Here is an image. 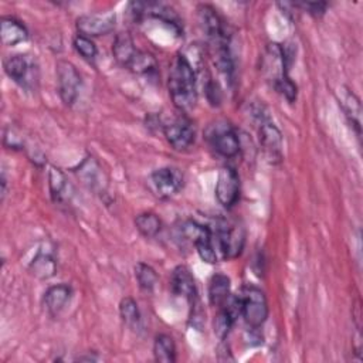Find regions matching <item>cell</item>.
I'll list each match as a JSON object with an SVG mask.
<instances>
[{
    "mask_svg": "<svg viewBox=\"0 0 363 363\" xmlns=\"http://www.w3.org/2000/svg\"><path fill=\"white\" fill-rule=\"evenodd\" d=\"M75 173L78 179L82 182V184L86 186L89 190H92L95 194L106 193V187H108L106 174L101 167V164L98 163V160L94 159L92 156L85 157L75 169Z\"/></svg>",
    "mask_w": 363,
    "mask_h": 363,
    "instance_id": "8fae6325",
    "label": "cell"
},
{
    "mask_svg": "<svg viewBox=\"0 0 363 363\" xmlns=\"http://www.w3.org/2000/svg\"><path fill=\"white\" fill-rule=\"evenodd\" d=\"M337 101L345 112L346 118L349 119L350 125L356 129V133L360 135L362 129V104L360 99L346 86H340L337 91Z\"/></svg>",
    "mask_w": 363,
    "mask_h": 363,
    "instance_id": "9a60e30c",
    "label": "cell"
},
{
    "mask_svg": "<svg viewBox=\"0 0 363 363\" xmlns=\"http://www.w3.org/2000/svg\"><path fill=\"white\" fill-rule=\"evenodd\" d=\"M153 354L157 362L173 363L176 362V345L170 335L160 333L155 337Z\"/></svg>",
    "mask_w": 363,
    "mask_h": 363,
    "instance_id": "603a6c76",
    "label": "cell"
},
{
    "mask_svg": "<svg viewBox=\"0 0 363 363\" xmlns=\"http://www.w3.org/2000/svg\"><path fill=\"white\" fill-rule=\"evenodd\" d=\"M72 45L75 48V51L86 61H94L96 58V54H98V50H96V45L95 43L89 38V37H85V35H75L74 37V41H72Z\"/></svg>",
    "mask_w": 363,
    "mask_h": 363,
    "instance_id": "f1b7e54d",
    "label": "cell"
},
{
    "mask_svg": "<svg viewBox=\"0 0 363 363\" xmlns=\"http://www.w3.org/2000/svg\"><path fill=\"white\" fill-rule=\"evenodd\" d=\"M258 139L261 147L271 160H279L282 157V135L279 129L267 118H259Z\"/></svg>",
    "mask_w": 363,
    "mask_h": 363,
    "instance_id": "4fadbf2b",
    "label": "cell"
},
{
    "mask_svg": "<svg viewBox=\"0 0 363 363\" xmlns=\"http://www.w3.org/2000/svg\"><path fill=\"white\" fill-rule=\"evenodd\" d=\"M230 296V278L224 274H214L208 282L210 303L213 306L221 308Z\"/></svg>",
    "mask_w": 363,
    "mask_h": 363,
    "instance_id": "7402d4cb",
    "label": "cell"
},
{
    "mask_svg": "<svg viewBox=\"0 0 363 363\" xmlns=\"http://www.w3.org/2000/svg\"><path fill=\"white\" fill-rule=\"evenodd\" d=\"M193 245L197 250L199 257L207 262V264H214L217 262V252L214 248V242H213V231L210 227L203 225L200 227L197 235L194 237Z\"/></svg>",
    "mask_w": 363,
    "mask_h": 363,
    "instance_id": "44dd1931",
    "label": "cell"
},
{
    "mask_svg": "<svg viewBox=\"0 0 363 363\" xmlns=\"http://www.w3.org/2000/svg\"><path fill=\"white\" fill-rule=\"evenodd\" d=\"M167 86L173 105L180 112H186L194 108L197 102L196 72L186 55L179 54L173 60L169 71Z\"/></svg>",
    "mask_w": 363,
    "mask_h": 363,
    "instance_id": "6da1fadb",
    "label": "cell"
},
{
    "mask_svg": "<svg viewBox=\"0 0 363 363\" xmlns=\"http://www.w3.org/2000/svg\"><path fill=\"white\" fill-rule=\"evenodd\" d=\"M135 225L143 237L152 238L159 234V231L162 228V221L155 213L146 211V213H140L136 216Z\"/></svg>",
    "mask_w": 363,
    "mask_h": 363,
    "instance_id": "d4e9b609",
    "label": "cell"
},
{
    "mask_svg": "<svg viewBox=\"0 0 363 363\" xmlns=\"http://www.w3.org/2000/svg\"><path fill=\"white\" fill-rule=\"evenodd\" d=\"M262 67L268 81H271L274 88L289 78L286 71V54L282 45L278 43H271L267 45Z\"/></svg>",
    "mask_w": 363,
    "mask_h": 363,
    "instance_id": "9c48e42d",
    "label": "cell"
},
{
    "mask_svg": "<svg viewBox=\"0 0 363 363\" xmlns=\"http://www.w3.org/2000/svg\"><path fill=\"white\" fill-rule=\"evenodd\" d=\"M119 315L122 322L130 328V329H139L140 328V311L138 308V303L133 298L126 296L119 303Z\"/></svg>",
    "mask_w": 363,
    "mask_h": 363,
    "instance_id": "cb8c5ba5",
    "label": "cell"
},
{
    "mask_svg": "<svg viewBox=\"0 0 363 363\" xmlns=\"http://www.w3.org/2000/svg\"><path fill=\"white\" fill-rule=\"evenodd\" d=\"M210 146L224 157H233L240 150V139L235 129L224 121L211 123L206 130Z\"/></svg>",
    "mask_w": 363,
    "mask_h": 363,
    "instance_id": "277c9868",
    "label": "cell"
},
{
    "mask_svg": "<svg viewBox=\"0 0 363 363\" xmlns=\"http://www.w3.org/2000/svg\"><path fill=\"white\" fill-rule=\"evenodd\" d=\"M235 319H237V318H235L225 306H221V308H220L218 313H217L216 318H214V323H213L214 333H216V336H217L220 340H224V339L228 336V333H230V330H231V328H233Z\"/></svg>",
    "mask_w": 363,
    "mask_h": 363,
    "instance_id": "83f0119b",
    "label": "cell"
},
{
    "mask_svg": "<svg viewBox=\"0 0 363 363\" xmlns=\"http://www.w3.org/2000/svg\"><path fill=\"white\" fill-rule=\"evenodd\" d=\"M170 286L174 295L186 298L189 302H194L197 296L196 282L191 271L186 265H177L170 277Z\"/></svg>",
    "mask_w": 363,
    "mask_h": 363,
    "instance_id": "5bb4252c",
    "label": "cell"
},
{
    "mask_svg": "<svg viewBox=\"0 0 363 363\" xmlns=\"http://www.w3.org/2000/svg\"><path fill=\"white\" fill-rule=\"evenodd\" d=\"M216 237L224 258L233 259L242 252L245 244V230L242 225L220 221L216 228Z\"/></svg>",
    "mask_w": 363,
    "mask_h": 363,
    "instance_id": "52a82bcc",
    "label": "cell"
},
{
    "mask_svg": "<svg viewBox=\"0 0 363 363\" xmlns=\"http://www.w3.org/2000/svg\"><path fill=\"white\" fill-rule=\"evenodd\" d=\"M57 74V91L61 101L71 106L77 101L81 89V75L77 67L65 60H60L55 65Z\"/></svg>",
    "mask_w": 363,
    "mask_h": 363,
    "instance_id": "5b68a950",
    "label": "cell"
},
{
    "mask_svg": "<svg viewBox=\"0 0 363 363\" xmlns=\"http://www.w3.org/2000/svg\"><path fill=\"white\" fill-rule=\"evenodd\" d=\"M112 52L115 60L125 68L130 64L133 57L138 52V48L133 43V38L130 37L129 33H119L116 34L113 44H112Z\"/></svg>",
    "mask_w": 363,
    "mask_h": 363,
    "instance_id": "ffe728a7",
    "label": "cell"
},
{
    "mask_svg": "<svg viewBox=\"0 0 363 363\" xmlns=\"http://www.w3.org/2000/svg\"><path fill=\"white\" fill-rule=\"evenodd\" d=\"M295 7H301L302 10H305L306 13L312 14V16H322L325 11H326V7L328 4L326 3H294Z\"/></svg>",
    "mask_w": 363,
    "mask_h": 363,
    "instance_id": "4dcf8cb0",
    "label": "cell"
},
{
    "mask_svg": "<svg viewBox=\"0 0 363 363\" xmlns=\"http://www.w3.org/2000/svg\"><path fill=\"white\" fill-rule=\"evenodd\" d=\"M6 74L23 89L35 92L40 84V68L34 55L16 54L4 61Z\"/></svg>",
    "mask_w": 363,
    "mask_h": 363,
    "instance_id": "7a4b0ae2",
    "label": "cell"
},
{
    "mask_svg": "<svg viewBox=\"0 0 363 363\" xmlns=\"http://www.w3.org/2000/svg\"><path fill=\"white\" fill-rule=\"evenodd\" d=\"M23 145H24L23 138L17 135L13 128H7L4 130V146L10 149H23Z\"/></svg>",
    "mask_w": 363,
    "mask_h": 363,
    "instance_id": "f546056e",
    "label": "cell"
},
{
    "mask_svg": "<svg viewBox=\"0 0 363 363\" xmlns=\"http://www.w3.org/2000/svg\"><path fill=\"white\" fill-rule=\"evenodd\" d=\"M48 187H50V194L54 203L57 204H64L69 201L71 197V184L67 180L65 174L62 170L58 167L51 166L48 172Z\"/></svg>",
    "mask_w": 363,
    "mask_h": 363,
    "instance_id": "ac0fdd59",
    "label": "cell"
},
{
    "mask_svg": "<svg viewBox=\"0 0 363 363\" xmlns=\"http://www.w3.org/2000/svg\"><path fill=\"white\" fill-rule=\"evenodd\" d=\"M72 295V289L67 284H58L50 286L44 294V305L51 316L58 315Z\"/></svg>",
    "mask_w": 363,
    "mask_h": 363,
    "instance_id": "d6986e66",
    "label": "cell"
},
{
    "mask_svg": "<svg viewBox=\"0 0 363 363\" xmlns=\"http://www.w3.org/2000/svg\"><path fill=\"white\" fill-rule=\"evenodd\" d=\"M0 26H1V31H0L1 43L4 45L13 47L20 43L27 41L28 31H27L26 26L21 21H18L17 18L4 16L0 20Z\"/></svg>",
    "mask_w": 363,
    "mask_h": 363,
    "instance_id": "e0dca14e",
    "label": "cell"
},
{
    "mask_svg": "<svg viewBox=\"0 0 363 363\" xmlns=\"http://www.w3.org/2000/svg\"><path fill=\"white\" fill-rule=\"evenodd\" d=\"M150 183L159 197L169 199L183 187V174L176 167L164 166L152 173Z\"/></svg>",
    "mask_w": 363,
    "mask_h": 363,
    "instance_id": "7c38bea8",
    "label": "cell"
},
{
    "mask_svg": "<svg viewBox=\"0 0 363 363\" xmlns=\"http://www.w3.org/2000/svg\"><path fill=\"white\" fill-rule=\"evenodd\" d=\"M128 69L135 72V74H139V75H150V74L156 72L157 62H156L155 57L150 52L138 50L136 55L133 57V60L128 65Z\"/></svg>",
    "mask_w": 363,
    "mask_h": 363,
    "instance_id": "484cf974",
    "label": "cell"
},
{
    "mask_svg": "<svg viewBox=\"0 0 363 363\" xmlns=\"http://www.w3.org/2000/svg\"><path fill=\"white\" fill-rule=\"evenodd\" d=\"M214 193L217 197V201L225 207L231 208L240 197V177L234 167L224 166L220 169Z\"/></svg>",
    "mask_w": 363,
    "mask_h": 363,
    "instance_id": "ba28073f",
    "label": "cell"
},
{
    "mask_svg": "<svg viewBox=\"0 0 363 363\" xmlns=\"http://www.w3.org/2000/svg\"><path fill=\"white\" fill-rule=\"evenodd\" d=\"M31 274L38 279H50L57 272V261L52 251L47 247H41L28 265Z\"/></svg>",
    "mask_w": 363,
    "mask_h": 363,
    "instance_id": "2e32d148",
    "label": "cell"
},
{
    "mask_svg": "<svg viewBox=\"0 0 363 363\" xmlns=\"http://www.w3.org/2000/svg\"><path fill=\"white\" fill-rule=\"evenodd\" d=\"M163 135L169 145L176 150H184L194 143L196 129L186 115H177L172 121L163 123Z\"/></svg>",
    "mask_w": 363,
    "mask_h": 363,
    "instance_id": "8992f818",
    "label": "cell"
},
{
    "mask_svg": "<svg viewBox=\"0 0 363 363\" xmlns=\"http://www.w3.org/2000/svg\"><path fill=\"white\" fill-rule=\"evenodd\" d=\"M240 296L241 316L251 329H258L268 318V302L265 294L257 286H244Z\"/></svg>",
    "mask_w": 363,
    "mask_h": 363,
    "instance_id": "3957f363",
    "label": "cell"
},
{
    "mask_svg": "<svg viewBox=\"0 0 363 363\" xmlns=\"http://www.w3.org/2000/svg\"><path fill=\"white\" fill-rule=\"evenodd\" d=\"M135 277L140 289H143L145 292H152L159 281L156 271L145 262H138L135 265Z\"/></svg>",
    "mask_w": 363,
    "mask_h": 363,
    "instance_id": "4316f807",
    "label": "cell"
},
{
    "mask_svg": "<svg viewBox=\"0 0 363 363\" xmlns=\"http://www.w3.org/2000/svg\"><path fill=\"white\" fill-rule=\"evenodd\" d=\"M116 16L113 11H99L84 14L77 18V30L85 37H98L111 33L115 28Z\"/></svg>",
    "mask_w": 363,
    "mask_h": 363,
    "instance_id": "30bf717a",
    "label": "cell"
}]
</instances>
